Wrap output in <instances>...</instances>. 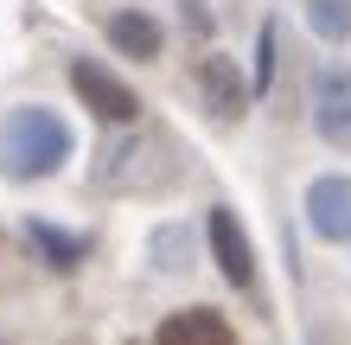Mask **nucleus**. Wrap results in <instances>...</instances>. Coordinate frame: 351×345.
I'll return each instance as SVG.
<instances>
[{
  "mask_svg": "<svg viewBox=\"0 0 351 345\" xmlns=\"http://www.w3.org/2000/svg\"><path fill=\"white\" fill-rule=\"evenodd\" d=\"M71 160V121L58 109H13L0 121V173L7 179H51Z\"/></svg>",
  "mask_w": 351,
  "mask_h": 345,
  "instance_id": "f257e3e1",
  "label": "nucleus"
},
{
  "mask_svg": "<svg viewBox=\"0 0 351 345\" xmlns=\"http://www.w3.org/2000/svg\"><path fill=\"white\" fill-rule=\"evenodd\" d=\"M71 90L84 96V109H96L102 121H134L141 115V96L121 84L115 71H102L96 58H77V64H71Z\"/></svg>",
  "mask_w": 351,
  "mask_h": 345,
  "instance_id": "f03ea898",
  "label": "nucleus"
},
{
  "mask_svg": "<svg viewBox=\"0 0 351 345\" xmlns=\"http://www.w3.org/2000/svg\"><path fill=\"white\" fill-rule=\"evenodd\" d=\"M306 224L326 243H351V179H313L306 186Z\"/></svg>",
  "mask_w": 351,
  "mask_h": 345,
  "instance_id": "7ed1b4c3",
  "label": "nucleus"
},
{
  "mask_svg": "<svg viewBox=\"0 0 351 345\" xmlns=\"http://www.w3.org/2000/svg\"><path fill=\"white\" fill-rule=\"evenodd\" d=\"M154 345H237V333H230V320H223L217 307H185V313L160 320Z\"/></svg>",
  "mask_w": 351,
  "mask_h": 345,
  "instance_id": "20e7f679",
  "label": "nucleus"
},
{
  "mask_svg": "<svg viewBox=\"0 0 351 345\" xmlns=\"http://www.w3.org/2000/svg\"><path fill=\"white\" fill-rule=\"evenodd\" d=\"M313 128L326 141H351V71L313 77Z\"/></svg>",
  "mask_w": 351,
  "mask_h": 345,
  "instance_id": "39448f33",
  "label": "nucleus"
},
{
  "mask_svg": "<svg viewBox=\"0 0 351 345\" xmlns=\"http://www.w3.org/2000/svg\"><path fill=\"white\" fill-rule=\"evenodd\" d=\"M211 250H217V269L237 281V288H250L256 281V250H250V237H243V224H237V211H211Z\"/></svg>",
  "mask_w": 351,
  "mask_h": 345,
  "instance_id": "423d86ee",
  "label": "nucleus"
},
{
  "mask_svg": "<svg viewBox=\"0 0 351 345\" xmlns=\"http://www.w3.org/2000/svg\"><path fill=\"white\" fill-rule=\"evenodd\" d=\"M198 90H204V103H211L217 121H237L243 115V77H237V58H204L198 64Z\"/></svg>",
  "mask_w": 351,
  "mask_h": 345,
  "instance_id": "0eeeda50",
  "label": "nucleus"
},
{
  "mask_svg": "<svg viewBox=\"0 0 351 345\" xmlns=\"http://www.w3.org/2000/svg\"><path fill=\"white\" fill-rule=\"evenodd\" d=\"M109 45L115 51H128V58H154L160 51V19H147V13H109Z\"/></svg>",
  "mask_w": 351,
  "mask_h": 345,
  "instance_id": "6e6552de",
  "label": "nucleus"
},
{
  "mask_svg": "<svg viewBox=\"0 0 351 345\" xmlns=\"http://www.w3.org/2000/svg\"><path fill=\"white\" fill-rule=\"evenodd\" d=\"M306 26H313L326 45L351 38V0H306Z\"/></svg>",
  "mask_w": 351,
  "mask_h": 345,
  "instance_id": "1a4fd4ad",
  "label": "nucleus"
},
{
  "mask_svg": "<svg viewBox=\"0 0 351 345\" xmlns=\"http://www.w3.org/2000/svg\"><path fill=\"white\" fill-rule=\"evenodd\" d=\"M32 243H45V250H51V262H58V269H71V262H77V256H84V243H71V237H58L51 224H32Z\"/></svg>",
  "mask_w": 351,
  "mask_h": 345,
  "instance_id": "9d476101",
  "label": "nucleus"
},
{
  "mask_svg": "<svg viewBox=\"0 0 351 345\" xmlns=\"http://www.w3.org/2000/svg\"><path fill=\"white\" fill-rule=\"evenodd\" d=\"M256 90H268V77H275V26H262V45H256Z\"/></svg>",
  "mask_w": 351,
  "mask_h": 345,
  "instance_id": "9b49d317",
  "label": "nucleus"
}]
</instances>
